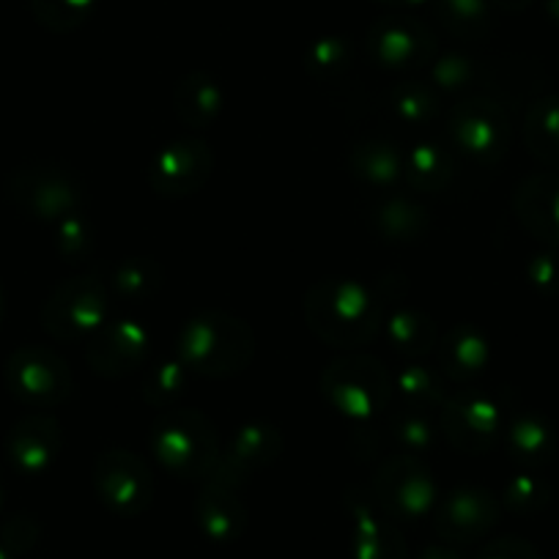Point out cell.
<instances>
[{
	"instance_id": "1",
	"label": "cell",
	"mask_w": 559,
	"mask_h": 559,
	"mask_svg": "<svg viewBox=\"0 0 559 559\" xmlns=\"http://www.w3.org/2000/svg\"><path fill=\"white\" fill-rule=\"evenodd\" d=\"M308 321L324 341L335 346H357L373 337L379 324V310L370 294L357 283H319L308 294Z\"/></svg>"
},
{
	"instance_id": "2",
	"label": "cell",
	"mask_w": 559,
	"mask_h": 559,
	"mask_svg": "<svg viewBox=\"0 0 559 559\" xmlns=\"http://www.w3.org/2000/svg\"><path fill=\"white\" fill-rule=\"evenodd\" d=\"M252 335L241 321L230 316H201L190 321L181 337V357L187 365L209 376L241 370L250 362Z\"/></svg>"
},
{
	"instance_id": "3",
	"label": "cell",
	"mask_w": 559,
	"mask_h": 559,
	"mask_svg": "<svg viewBox=\"0 0 559 559\" xmlns=\"http://www.w3.org/2000/svg\"><path fill=\"white\" fill-rule=\"evenodd\" d=\"M157 459L181 477H201L214 464V437L201 414H168L154 426Z\"/></svg>"
},
{
	"instance_id": "4",
	"label": "cell",
	"mask_w": 559,
	"mask_h": 559,
	"mask_svg": "<svg viewBox=\"0 0 559 559\" xmlns=\"http://www.w3.org/2000/svg\"><path fill=\"white\" fill-rule=\"evenodd\" d=\"M96 486L105 502L118 513L134 515L152 499V480L132 453H110L99 461Z\"/></svg>"
},
{
	"instance_id": "5",
	"label": "cell",
	"mask_w": 559,
	"mask_h": 559,
	"mask_svg": "<svg viewBox=\"0 0 559 559\" xmlns=\"http://www.w3.org/2000/svg\"><path fill=\"white\" fill-rule=\"evenodd\" d=\"M326 392L341 408L352 414H373L384 406L390 395V379L376 362L365 359L362 379L357 381V359L341 362L326 373Z\"/></svg>"
},
{
	"instance_id": "6",
	"label": "cell",
	"mask_w": 559,
	"mask_h": 559,
	"mask_svg": "<svg viewBox=\"0 0 559 559\" xmlns=\"http://www.w3.org/2000/svg\"><path fill=\"white\" fill-rule=\"evenodd\" d=\"M403 466H386L379 475V499L395 515H423L433 508V483L428 472L414 466L412 461H401Z\"/></svg>"
},
{
	"instance_id": "7",
	"label": "cell",
	"mask_w": 559,
	"mask_h": 559,
	"mask_svg": "<svg viewBox=\"0 0 559 559\" xmlns=\"http://www.w3.org/2000/svg\"><path fill=\"white\" fill-rule=\"evenodd\" d=\"M497 519V504L483 491L453 493L437 513L439 537L450 543H469L491 530Z\"/></svg>"
},
{
	"instance_id": "8",
	"label": "cell",
	"mask_w": 559,
	"mask_h": 559,
	"mask_svg": "<svg viewBox=\"0 0 559 559\" xmlns=\"http://www.w3.org/2000/svg\"><path fill=\"white\" fill-rule=\"evenodd\" d=\"M212 168V154L203 143H176L152 170V185L165 195H187L206 179Z\"/></svg>"
},
{
	"instance_id": "9",
	"label": "cell",
	"mask_w": 559,
	"mask_h": 559,
	"mask_svg": "<svg viewBox=\"0 0 559 559\" xmlns=\"http://www.w3.org/2000/svg\"><path fill=\"white\" fill-rule=\"evenodd\" d=\"M52 308H58V324H52V332L78 335L105 319V286H99L94 277L78 280L52 299Z\"/></svg>"
},
{
	"instance_id": "10",
	"label": "cell",
	"mask_w": 559,
	"mask_h": 559,
	"mask_svg": "<svg viewBox=\"0 0 559 559\" xmlns=\"http://www.w3.org/2000/svg\"><path fill=\"white\" fill-rule=\"evenodd\" d=\"M352 519H354V554H357V559L406 557L403 537L397 535V530L390 524V519L381 515L373 504L354 502Z\"/></svg>"
},
{
	"instance_id": "11",
	"label": "cell",
	"mask_w": 559,
	"mask_h": 559,
	"mask_svg": "<svg viewBox=\"0 0 559 559\" xmlns=\"http://www.w3.org/2000/svg\"><path fill=\"white\" fill-rule=\"evenodd\" d=\"M143 352H146V332L132 321H121L112 330L102 332V337L91 348V362L102 373H123L138 365Z\"/></svg>"
},
{
	"instance_id": "12",
	"label": "cell",
	"mask_w": 559,
	"mask_h": 559,
	"mask_svg": "<svg viewBox=\"0 0 559 559\" xmlns=\"http://www.w3.org/2000/svg\"><path fill=\"white\" fill-rule=\"evenodd\" d=\"M12 370L23 376L20 392H28V395L41 397V401H58L69 390L67 365L56 362L47 354H31L28 362L14 359Z\"/></svg>"
},
{
	"instance_id": "13",
	"label": "cell",
	"mask_w": 559,
	"mask_h": 559,
	"mask_svg": "<svg viewBox=\"0 0 559 559\" xmlns=\"http://www.w3.org/2000/svg\"><path fill=\"white\" fill-rule=\"evenodd\" d=\"M198 519H201L209 537L230 540V537H239L241 526H245V510L228 493L206 491L201 497V504H198Z\"/></svg>"
},
{
	"instance_id": "14",
	"label": "cell",
	"mask_w": 559,
	"mask_h": 559,
	"mask_svg": "<svg viewBox=\"0 0 559 559\" xmlns=\"http://www.w3.org/2000/svg\"><path fill=\"white\" fill-rule=\"evenodd\" d=\"M426 39L428 36L419 34L414 25H397L386 23L381 25V31H376L373 45L379 50V58L386 63H408L412 58H419L426 52Z\"/></svg>"
},
{
	"instance_id": "15",
	"label": "cell",
	"mask_w": 559,
	"mask_h": 559,
	"mask_svg": "<svg viewBox=\"0 0 559 559\" xmlns=\"http://www.w3.org/2000/svg\"><path fill=\"white\" fill-rule=\"evenodd\" d=\"M181 88L190 91V102L195 99V107H192V105L179 107V112H181V118H185V121L203 123V121H209L214 112H217V91H214L212 85L206 83V80L192 78V80H187Z\"/></svg>"
},
{
	"instance_id": "16",
	"label": "cell",
	"mask_w": 559,
	"mask_h": 559,
	"mask_svg": "<svg viewBox=\"0 0 559 559\" xmlns=\"http://www.w3.org/2000/svg\"><path fill=\"white\" fill-rule=\"evenodd\" d=\"M39 14L52 28H72L88 12L91 0H36Z\"/></svg>"
},
{
	"instance_id": "17",
	"label": "cell",
	"mask_w": 559,
	"mask_h": 559,
	"mask_svg": "<svg viewBox=\"0 0 559 559\" xmlns=\"http://www.w3.org/2000/svg\"><path fill=\"white\" fill-rule=\"evenodd\" d=\"M480 559H537L526 543L519 540H499L483 551Z\"/></svg>"
},
{
	"instance_id": "18",
	"label": "cell",
	"mask_w": 559,
	"mask_h": 559,
	"mask_svg": "<svg viewBox=\"0 0 559 559\" xmlns=\"http://www.w3.org/2000/svg\"><path fill=\"white\" fill-rule=\"evenodd\" d=\"M0 559H7V554H0Z\"/></svg>"
}]
</instances>
